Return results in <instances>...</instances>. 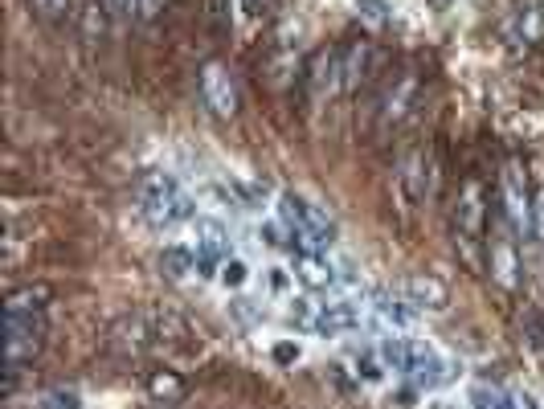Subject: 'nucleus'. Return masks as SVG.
Here are the masks:
<instances>
[{
	"instance_id": "1",
	"label": "nucleus",
	"mask_w": 544,
	"mask_h": 409,
	"mask_svg": "<svg viewBox=\"0 0 544 409\" xmlns=\"http://www.w3.org/2000/svg\"><path fill=\"white\" fill-rule=\"evenodd\" d=\"M140 201H144L140 209H144V217H148L152 230H176V225H185V221L197 217L193 197L180 189V180L168 176V172H152V176L144 180Z\"/></svg>"
},
{
	"instance_id": "2",
	"label": "nucleus",
	"mask_w": 544,
	"mask_h": 409,
	"mask_svg": "<svg viewBox=\"0 0 544 409\" xmlns=\"http://www.w3.org/2000/svg\"><path fill=\"white\" fill-rule=\"evenodd\" d=\"M279 217L291 225L295 234H311V238H320L324 246L336 242V221L328 217L324 205H315L299 193H279Z\"/></svg>"
},
{
	"instance_id": "3",
	"label": "nucleus",
	"mask_w": 544,
	"mask_h": 409,
	"mask_svg": "<svg viewBox=\"0 0 544 409\" xmlns=\"http://www.w3.org/2000/svg\"><path fill=\"white\" fill-rule=\"evenodd\" d=\"M5 324H9V373L17 377L21 365H29V360L41 352L45 344V315L41 311H25V315H5Z\"/></svg>"
},
{
	"instance_id": "4",
	"label": "nucleus",
	"mask_w": 544,
	"mask_h": 409,
	"mask_svg": "<svg viewBox=\"0 0 544 409\" xmlns=\"http://www.w3.org/2000/svg\"><path fill=\"white\" fill-rule=\"evenodd\" d=\"M201 103L209 107V115L217 119H234L238 115V82L221 62H209L201 70Z\"/></svg>"
},
{
	"instance_id": "5",
	"label": "nucleus",
	"mask_w": 544,
	"mask_h": 409,
	"mask_svg": "<svg viewBox=\"0 0 544 409\" xmlns=\"http://www.w3.org/2000/svg\"><path fill=\"white\" fill-rule=\"evenodd\" d=\"M430 193H434V160H430L426 152H414L410 160L401 164V172H397V197H401V209H405V213L418 209Z\"/></svg>"
},
{
	"instance_id": "6",
	"label": "nucleus",
	"mask_w": 544,
	"mask_h": 409,
	"mask_svg": "<svg viewBox=\"0 0 544 409\" xmlns=\"http://www.w3.org/2000/svg\"><path fill=\"white\" fill-rule=\"evenodd\" d=\"M504 213L516 234L532 238V193H528V172L512 160L504 164Z\"/></svg>"
},
{
	"instance_id": "7",
	"label": "nucleus",
	"mask_w": 544,
	"mask_h": 409,
	"mask_svg": "<svg viewBox=\"0 0 544 409\" xmlns=\"http://www.w3.org/2000/svg\"><path fill=\"white\" fill-rule=\"evenodd\" d=\"M483 225H487V189L483 180H463V189L455 197V230L463 238H483Z\"/></svg>"
},
{
	"instance_id": "8",
	"label": "nucleus",
	"mask_w": 544,
	"mask_h": 409,
	"mask_svg": "<svg viewBox=\"0 0 544 409\" xmlns=\"http://www.w3.org/2000/svg\"><path fill=\"white\" fill-rule=\"evenodd\" d=\"M487 270H491V283L504 287V291H520L524 283V262L512 238H491L487 242Z\"/></svg>"
},
{
	"instance_id": "9",
	"label": "nucleus",
	"mask_w": 544,
	"mask_h": 409,
	"mask_svg": "<svg viewBox=\"0 0 544 409\" xmlns=\"http://www.w3.org/2000/svg\"><path fill=\"white\" fill-rule=\"evenodd\" d=\"M303 82H307L311 103L332 99L336 90H340V50H315V54H311V62H307Z\"/></svg>"
},
{
	"instance_id": "10",
	"label": "nucleus",
	"mask_w": 544,
	"mask_h": 409,
	"mask_svg": "<svg viewBox=\"0 0 544 409\" xmlns=\"http://www.w3.org/2000/svg\"><path fill=\"white\" fill-rule=\"evenodd\" d=\"M401 299L410 303L414 311H430V315H438V311H446L450 307V287L438 279V275H410L401 283Z\"/></svg>"
},
{
	"instance_id": "11",
	"label": "nucleus",
	"mask_w": 544,
	"mask_h": 409,
	"mask_svg": "<svg viewBox=\"0 0 544 409\" xmlns=\"http://www.w3.org/2000/svg\"><path fill=\"white\" fill-rule=\"evenodd\" d=\"M414 103H418V74H401V78L389 86V95L381 99V127H385V131L397 127L405 115L414 111Z\"/></svg>"
},
{
	"instance_id": "12",
	"label": "nucleus",
	"mask_w": 544,
	"mask_h": 409,
	"mask_svg": "<svg viewBox=\"0 0 544 409\" xmlns=\"http://www.w3.org/2000/svg\"><path fill=\"white\" fill-rule=\"evenodd\" d=\"M369 66H373V45L369 41L344 45V50H340V90H344V95H352V90L365 82Z\"/></svg>"
},
{
	"instance_id": "13",
	"label": "nucleus",
	"mask_w": 544,
	"mask_h": 409,
	"mask_svg": "<svg viewBox=\"0 0 544 409\" xmlns=\"http://www.w3.org/2000/svg\"><path fill=\"white\" fill-rule=\"evenodd\" d=\"M352 328H360V311H356L348 299L324 303L320 315H315V324H311L315 336H344V332H352Z\"/></svg>"
},
{
	"instance_id": "14",
	"label": "nucleus",
	"mask_w": 544,
	"mask_h": 409,
	"mask_svg": "<svg viewBox=\"0 0 544 409\" xmlns=\"http://www.w3.org/2000/svg\"><path fill=\"white\" fill-rule=\"evenodd\" d=\"M295 279H299L307 291H328V287H336L340 270H336L332 262H324L320 254H299V262H295Z\"/></svg>"
},
{
	"instance_id": "15",
	"label": "nucleus",
	"mask_w": 544,
	"mask_h": 409,
	"mask_svg": "<svg viewBox=\"0 0 544 409\" xmlns=\"http://www.w3.org/2000/svg\"><path fill=\"white\" fill-rule=\"evenodd\" d=\"M500 127L516 140H544V107H516L500 119Z\"/></svg>"
},
{
	"instance_id": "16",
	"label": "nucleus",
	"mask_w": 544,
	"mask_h": 409,
	"mask_svg": "<svg viewBox=\"0 0 544 409\" xmlns=\"http://www.w3.org/2000/svg\"><path fill=\"white\" fill-rule=\"evenodd\" d=\"M144 389H148V397L152 401H180V397H185V377H180L176 369H152L148 377H144Z\"/></svg>"
},
{
	"instance_id": "17",
	"label": "nucleus",
	"mask_w": 544,
	"mask_h": 409,
	"mask_svg": "<svg viewBox=\"0 0 544 409\" xmlns=\"http://www.w3.org/2000/svg\"><path fill=\"white\" fill-rule=\"evenodd\" d=\"M111 29V9L103 5V0H86V5L78 9V33L82 41H103Z\"/></svg>"
},
{
	"instance_id": "18",
	"label": "nucleus",
	"mask_w": 544,
	"mask_h": 409,
	"mask_svg": "<svg viewBox=\"0 0 544 409\" xmlns=\"http://www.w3.org/2000/svg\"><path fill=\"white\" fill-rule=\"evenodd\" d=\"M50 287L45 283H29V287H17L9 291V303H5V315H25V311H45V303H50Z\"/></svg>"
},
{
	"instance_id": "19",
	"label": "nucleus",
	"mask_w": 544,
	"mask_h": 409,
	"mask_svg": "<svg viewBox=\"0 0 544 409\" xmlns=\"http://www.w3.org/2000/svg\"><path fill=\"white\" fill-rule=\"evenodd\" d=\"M160 266H164V275L172 283H185L193 270H197V250H189V246H164Z\"/></svg>"
},
{
	"instance_id": "20",
	"label": "nucleus",
	"mask_w": 544,
	"mask_h": 409,
	"mask_svg": "<svg viewBox=\"0 0 544 409\" xmlns=\"http://www.w3.org/2000/svg\"><path fill=\"white\" fill-rule=\"evenodd\" d=\"M352 9L360 13V21H369L373 29H389L393 25V5H389V0H352Z\"/></svg>"
},
{
	"instance_id": "21",
	"label": "nucleus",
	"mask_w": 544,
	"mask_h": 409,
	"mask_svg": "<svg viewBox=\"0 0 544 409\" xmlns=\"http://www.w3.org/2000/svg\"><path fill=\"white\" fill-rule=\"evenodd\" d=\"M373 299H377L373 307H377V311L385 315V320H389V324H397V328H401V324H410V315H414V307H410V303H405V299H397V295H389V291H377Z\"/></svg>"
},
{
	"instance_id": "22",
	"label": "nucleus",
	"mask_w": 544,
	"mask_h": 409,
	"mask_svg": "<svg viewBox=\"0 0 544 409\" xmlns=\"http://www.w3.org/2000/svg\"><path fill=\"white\" fill-rule=\"evenodd\" d=\"M467 405L471 409H508V389H500V385H471Z\"/></svg>"
},
{
	"instance_id": "23",
	"label": "nucleus",
	"mask_w": 544,
	"mask_h": 409,
	"mask_svg": "<svg viewBox=\"0 0 544 409\" xmlns=\"http://www.w3.org/2000/svg\"><path fill=\"white\" fill-rule=\"evenodd\" d=\"M246 279H250V266L238 258V254H230L221 262V270H217V283L221 287H230V291H242L246 287Z\"/></svg>"
},
{
	"instance_id": "24",
	"label": "nucleus",
	"mask_w": 544,
	"mask_h": 409,
	"mask_svg": "<svg viewBox=\"0 0 544 409\" xmlns=\"http://www.w3.org/2000/svg\"><path fill=\"white\" fill-rule=\"evenodd\" d=\"M352 373L360 377V381H369V385H377V381H385V360L381 356H373V352H352Z\"/></svg>"
},
{
	"instance_id": "25",
	"label": "nucleus",
	"mask_w": 544,
	"mask_h": 409,
	"mask_svg": "<svg viewBox=\"0 0 544 409\" xmlns=\"http://www.w3.org/2000/svg\"><path fill=\"white\" fill-rule=\"evenodd\" d=\"M320 299H311V295H299V299H291V324L295 328H303V332H311V324H315V315H320Z\"/></svg>"
},
{
	"instance_id": "26",
	"label": "nucleus",
	"mask_w": 544,
	"mask_h": 409,
	"mask_svg": "<svg viewBox=\"0 0 544 409\" xmlns=\"http://www.w3.org/2000/svg\"><path fill=\"white\" fill-rule=\"evenodd\" d=\"M33 409H82V401H78L74 389H50L33 401Z\"/></svg>"
},
{
	"instance_id": "27",
	"label": "nucleus",
	"mask_w": 544,
	"mask_h": 409,
	"mask_svg": "<svg viewBox=\"0 0 544 409\" xmlns=\"http://www.w3.org/2000/svg\"><path fill=\"white\" fill-rule=\"evenodd\" d=\"M307 33V25L303 21H295V17H287L283 25H279V50H291V45H299V37Z\"/></svg>"
},
{
	"instance_id": "28",
	"label": "nucleus",
	"mask_w": 544,
	"mask_h": 409,
	"mask_svg": "<svg viewBox=\"0 0 544 409\" xmlns=\"http://www.w3.org/2000/svg\"><path fill=\"white\" fill-rule=\"evenodd\" d=\"M532 242L544 246V189L532 197Z\"/></svg>"
},
{
	"instance_id": "29",
	"label": "nucleus",
	"mask_w": 544,
	"mask_h": 409,
	"mask_svg": "<svg viewBox=\"0 0 544 409\" xmlns=\"http://www.w3.org/2000/svg\"><path fill=\"white\" fill-rule=\"evenodd\" d=\"M103 5L115 13V17H123V21H131V17H140V0H103Z\"/></svg>"
},
{
	"instance_id": "30",
	"label": "nucleus",
	"mask_w": 544,
	"mask_h": 409,
	"mask_svg": "<svg viewBox=\"0 0 544 409\" xmlns=\"http://www.w3.org/2000/svg\"><path fill=\"white\" fill-rule=\"evenodd\" d=\"M70 5H74V0H33V9H37L41 17H62Z\"/></svg>"
},
{
	"instance_id": "31",
	"label": "nucleus",
	"mask_w": 544,
	"mask_h": 409,
	"mask_svg": "<svg viewBox=\"0 0 544 409\" xmlns=\"http://www.w3.org/2000/svg\"><path fill=\"white\" fill-rule=\"evenodd\" d=\"M508 409H540V405H536V397H532V393H524V389H508Z\"/></svg>"
},
{
	"instance_id": "32",
	"label": "nucleus",
	"mask_w": 544,
	"mask_h": 409,
	"mask_svg": "<svg viewBox=\"0 0 544 409\" xmlns=\"http://www.w3.org/2000/svg\"><path fill=\"white\" fill-rule=\"evenodd\" d=\"M275 360H279V365H295V360H299V344H275Z\"/></svg>"
},
{
	"instance_id": "33",
	"label": "nucleus",
	"mask_w": 544,
	"mask_h": 409,
	"mask_svg": "<svg viewBox=\"0 0 544 409\" xmlns=\"http://www.w3.org/2000/svg\"><path fill=\"white\" fill-rule=\"evenodd\" d=\"M168 9V0H140V21H152Z\"/></svg>"
},
{
	"instance_id": "34",
	"label": "nucleus",
	"mask_w": 544,
	"mask_h": 409,
	"mask_svg": "<svg viewBox=\"0 0 544 409\" xmlns=\"http://www.w3.org/2000/svg\"><path fill=\"white\" fill-rule=\"evenodd\" d=\"M414 397H418V389H401V393H397V405H401V409H410V405H418Z\"/></svg>"
},
{
	"instance_id": "35",
	"label": "nucleus",
	"mask_w": 544,
	"mask_h": 409,
	"mask_svg": "<svg viewBox=\"0 0 544 409\" xmlns=\"http://www.w3.org/2000/svg\"><path fill=\"white\" fill-rule=\"evenodd\" d=\"M270 287H275V291H287V275H283L279 266H275V275H270Z\"/></svg>"
},
{
	"instance_id": "36",
	"label": "nucleus",
	"mask_w": 544,
	"mask_h": 409,
	"mask_svg": "<svg viewBox=\"0 0 544 409\" xmlns=\"http://www.w3.org/2000/svg\"><path fill=\"white\" fill-rule=\"evenodd\" d=\"M434 409H459V405H450V401H438V405H434Z\"/></svg>"
},
{
	"instance_id": "37",
	"label": "nucleus",
	"mask_w": 544,
	"mask_h": 409,
	"mask_svg": "<svg viewBox=\"0 0 544 409\" xmlns=\"http://www.w3.org/2000/svg\"><path fill=\"white\" fill-rule=\"evenodd\" d=\"M540 21H544V9H540Z\"/></svg>"
}]
</instances>
